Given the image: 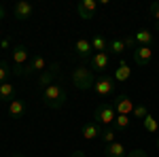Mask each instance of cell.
<instances>
[{"mask_svg": "<svg viewBox=\"0 0 159 157\" xmlns=\"http://www.w3.org/2000/svg\"><path fill=\"white\" fill-rule=\"evenodd\" d=\"M112 109H115L117 115H129V113H134L136 104L127 96H117V98H115V102H112Z\"/></svg>", "mask_w": 159, "mask_h": 157, "instance_id": "5", "label": "cell"}, {"mask_svg": "<svg viewBox=\"0 0 159 157\" xmlns=\"http://www.w3.org/2000/svg\"><path fill=\"white\" fill-rule=\"evenodd\" d=\"M96 11H98V0H81L76 7V13L81 19H91Z\"/></svg>", "mask_w": 159, "mask_h": 157, "instance_id": "6", "label": "cell"}, {"mask_svg": "<svg viewBox=\"0 0 159 157\" xmlns=\"http://www.w3.org/2000/svg\"><path fill=\"white\" fill-rule=\"evenodd\" d=\"M142 127H144V132H148V134L159 132V123H157V119H155L153 115H147V117L142 119Z\"/></svg>", "mask_w": 159, "mask_h": 157, "instance_id": "20", "label": "cell"}, {"mask_svg": "<svg viewBox=\"0 0 159 157\" xmlns=\"http://www.w3.org/2000/svg\"><path fill=\"white\" fill-rule=\"evenodd\" d=\"M151 15L155 17V30L159 32V2H153L151 4Z\"/></svg>", "mask_w": 159, "mask_h": 157, "instance_id": "26", "label": "cell"}, {"mask_svg": "<svg viewBox=\"0 0 159 157\" xmlns=\"http://www.w3.org/2000/svg\"><path fill=\"white\" fill-rule=\"evenodd\" d=\"M91 47H93V51H96V53H106V51H108V43H106V38L104 36H93L91 38Z\"/></svg>", "mask_w": 159, "mask_h": 157, "instance_id": "19", "label": "cell"}, {"mask_svg": "<svg viewBox=\"0 0 159 157\" xmlns=\"http://www.w3.org/2000/svg\"><path fill=\"white\" fill-rule=\"evenodd\" d=\"M108 51L110 53H115V55H121L123 51H125V43H123V38H112L108 45Z\"/></svg>", "mask_w": 159, "mask_h": 157, "instance_id": "22", "label": "cell"}, {"mask_svg": "<svg viewBox=\"0 0 159 157\" xmlns=\"http://www.w3.org/2000/svg\"><path fill=\"white\" fill-rule=\"evenodd\" d=\"M13 62H15V66L19 68V66H25L28 62H30V51L25 45H17V47L13 49Z\"/></svg>", "mask_w": 159, "mask_h": 157, "instance_id": "10", "label": "cell"}, {"mask_svg": "<svg viewBox=\"0 0 159 157\" xmlns=\"http://www.w3.org/2000/svg\"><path fill=\"white\" fill-rule=\"evenodd\" d=\"M129 115H117V119H115V127H117V132H125L127 127H129Z\"/></svg>", "mask_w": 159, "mask_h": 157, "instance_id": "21", "label": "cell"}, {"mask_svg": "<svg viewBox=\"0 0 159 157\" xmlns=\"http://www.w3.org/2000/svg\"><path fill=\"white\" fill-rule=\"evenodd\" d=\"M96 94L98 96H108L115 91V79H110V76H100L98 81H96Z\"/></svg>", "mask_w": 159, "mask_h": 157, "instance_id": "8", "label": "cell"}, {"mask_svg": "<svg viewBox=\"0 0 159 157\" xmlns=\"http://www.w3.org/2000/svg\"><path fill=\"white\" fill-rule=\"evenodd\" d=\"M108 64H110L108 53H93V55H91V68H93L96 72H104V70L108 68Z\"/></svg>", "mask_w": 159, "mask_h": 157, "instance_id": "11", "label": "cell"}, {"mask_svg": "<svg viewBox=\"0 0 159 157\" xmlns=\"http://www.w3.org/2000/svg\"><path fill=\"white\" fill-rule=\"evenodd\" d=\"M32 13H34V7H32L28 0H19V2L15 4V9H13V15H15V19H19V21H25V19H30V17H32Z\"/></svg>", "mask_w": 159, "mask_h": 157, "instance_id": "7", "label": "cell"}, {"mask_svg": "<svg viewBox=\"0 0 159 157\" xmlns=\"http://www.w3.org/2000/svg\"><path fill=\"white\" fill-rule=\"evenodd\" d=\"M11 66L7 64V62H0V83H7V79H9V74H11Z\"/></svg>", "mask_w": 159, "mask_h": 157, "instance_id": "25", "label": "cell"}, {"mask_svg": "<svg viewBox=\"0 0 159 157\" xmlns=\"http://www.w3.org/2000/svg\"><path fill=\"white\" fill-rule=\"evenodd\" d=\"M127 157H148V153L144 149H134L132 153H127Z\"/></svg>", "mask_w": 159, "mask_h": 157, "instance_id": "29", "label": "cell"}, {"mask_svg": "<svg viewBox=\"0 0 159 157\" xmlns=\"http://www.w3.org/2000/svg\"><path fill=\"white\" fill-rule=\"evenodd\" d=\"M2 17H4V7L0 4V19H2Z\"/></svg>", "mask_w": 159, "mask_h": 157, "instance_id": "32", "label": "cell"}, {"mask_svg": "<svg viewBox=\"0 0 159 157\" xmlns=\"http://www.w3.org/2000/svg\"><path fill=\"white\" fill-rule=\"evenodd\" d=\"M157 149H159V138H157Z\"/></svg>", "mask_w": 159, "mask_h": 157, "instance_id": "34", "label": "cell"}, {"mask_svg": "<svg viewBox=\"0 0 159 157\" xmlns=\"http://www.w3.org/2000/svg\"><path fill=\"white\" fill-rule=\"evenodd\" d=\"M104 157H125V145L123 142H112V145H106L104 149Z\"/></svg>", "mask_w": 159, "mask_h": 157, "instance_id": "13", "label": "cell"}, {"mask_svg": "<svg viewBox=\"0 0 159 157\" xmlns=\"http://www.w3.org/2000/svg\"><path fill=\"white\" fill-rule=\"evenodd\" d=\"M123 43H125V47H129L132 51L138 47V43H136V38H134V36H125V38H123Z\"/></svg>", "mask_w": 159, "mask_h": 157, "instance_id": "28", "label": "cell"}, {"mask_svg": "<svg viewBox=\"0 0 159 157\" xmlns=\"http://www.w3.org/2000/svg\"><path fill=\"white\" fill-rule=\"evenodd\" d=\"M70 157H87V155H85V151H74Z\"/></svg>", "mask_w": 159, "mask_h": 157, "instance_id": "31", "label": "cell"}, {"mask_svg": "<svg viewBox=\"0 0 159 157\" xmlns=\"http://www.w3.org/2000/svg\"><path fill=\"white\" fill-rule=\"evenodd\" d=\"M134 38H136V43L142 45V47H151V43H153V34L148 30H138L134 34Z\"/></svg>", "mask_w": 159, "mask_h": 157, "instance_id": "18", "label": "cell"}, {"mask_svg": "<svg viewBox=\"0 0 159 157\" xmlns=\"http://www.w3.org/2000/svg\"><path fill=\"white\" fill-rule=\"evenodd\" d=\"M25 113V102L24 100H19V98H15L9 102V115L11 117H21Z\"/></svg>", "mask_w": 159, "mask_h": 157, "instance_id": "16", "label": "cell"}, {"mask_svg": "<svg viewBox=\"0 0 159 157\" xmlns=\"http://www.w3.org/2000/svg\"><path fill=\"white\" fill-rule=\"evenodd\" d=\"M11 157H24V155H19V153H15V155H11Z\"/></svg>", "mask_w": 159, "mask_h": 157, "instance_id": "33", "label": "cell"}, {"mask_svg": "<svg viewBox=\"0 0 159 157\" xmlns=\"http://www.w3.org/2000/svg\"><path fill=\"white\" fill-rule=\"evenodd\" d=\"M43 102H45V106L47 109H53V110H60L64 104H66V100H68V96H66V89L61 87L57 81L53 85H49L45 91H43Z\"/></svg>", "mask_w": 159, "mask_h": 157, "instance_id": "1", "label": "cell"}, {"mask_svg": "<svg viewBox=\"0 0 159 157\" xmlns=\"http://www.w3.org/2000/svg\"><path fill=\"white\" fill-rule=\"evenodd\" d=\"M96 74L93 70H89L87 66H76L72 70V83L76 89H81V91H87V89H91V87H96Z\"/></svg>", "mask_w": 159, "mask_h": 157, "instance_id": "2", "label": "cell"}, {"mask_svg": "<svg viewBox=\"0 0 159 157\" xmlns=\"http://www.w3.org/2000/svg\"><path fill=\"white\" fill-rule=\"evenodd\" d=\"M134 115H136V117H138V119H144V117H147V115H148L147 106H136V109H134Z\"/></svg>", "mask_w": 159, "mask_h": 157, "instance_id": "27", "label": "cell"}, {"mask_svg": "<svg viewBox=\"0 0 159 157\" xmlns=\"http://www.w3.org/2000/svg\"><path fill=\"white\" fill-rule=\"evenodd\" d=\"M100 138H102L106 145H112V142H117V130H112V127H104Z\"/></svg>", "mask_w": 159, "mask_h": 157, "instance_id": "23", "label": "cell"}, {"mask_svg": "<svg viewBox=\"0 0 159 157\" xmlns=\"http://www.w3.org/2000/svg\"><path fill=\"white\" fill-rule=\"evenodd\" d=\"M30 64H32V68H34V72H36V70H40V72H43V70H47V62L43 60L40 55H34V58L30 60Z\"/></svg>", "mask_w": 159, "mask_h": 157, "instance_id": "24", "label": "cell"}, {"mask_svg": "<svg viewBox=\"0 0 159 157\" xmlns=\"http://www.w3.org/2000/svg\"><path fill=\"white\" fill-rule=\"evenodd\" d=\"M129 76H132V68L127 66V62H119V68L115 70V76H112V79H115L117 83H125Z\"/></svg>", "mask_w": 159, "mask_h": 157, "instance_id": "14", "label": "cell"}, {"mask_svg": "<svg viewBox=\"0 0 159 157\" xmlns=\"http://www.w3.org/2000/svg\"><path fill=\"white\" fill-rule=\"evenodd\" d=\"M81 134H83V138H85V140H96V138L102 136V127H100L96 121H93V123L89 121V123H85V125L81 127Z\"/></svg>", "mask_w": 159, "mask_h": 157, "instance_id": "12", "label": "cell"}, {"mask_svg": "<svg viewBox=\"0 0 159 157\" xmlns=\"http://www.w3.org/2000/svg\"><path fill=\"white\" fill-rule=\"evenodd\" d=\"M15 87H13L11 83H0V100L2 102H11V100H15Z\"/></svg>", "mask_w": 159, "mask_h": 157, "instance_id": "17", "label": "cell"}, {"mask_svg": "<svg viewBox=\"0 0 159 157\" xmlns=\"http://www.w3.org/2000/svg\"><path fill=\"white\" fill-rule=\"evenodd\" d=\"M53 83H55V72L49 70V68H47V70H43L40 76H38V89H43V91H45V89H47L49 85H53Z\"/></svg>", "mask_w": 159, "mask_h": 157, "instance_id": "15", "label": "cell"}, {"mask_svg": "<svg viewBox=\"0 0 159 157\" xmlns=\"http://www.w3.org/2000/svg\"><path fill=\"white\" fill-rule=\"evenodd\" d=\"M74 51H76V55L81 58V60H89L91 58V40H87V38H79L76 43H74Z\"/></svg>", "mask_w": 159, "mask_h": 157, "instance_id": "9", "label": "cell"}, {"mask_svg": "<svg viewBox=\"0 0 159 157\" xmlns=\"http://www.w3.org/2000/svg\"><path fill=\"white\" fill-rule=\"evenodd\" d=\"M132 53H134L136 66H140V68H147L148 64H151V60H153V49H151V47H142V45H138Z\"/></svg>", "mask_w": 159, "mask_h": 157, "instance_id": "4", "label": "cell"}, {"mask_svg": "<svg viewBox=\"0 0 159 157\" xmlns=\"http://www.w3.org/2000/svg\"><path fill=\"white\" fill-rule=\"evenodd\" d=\"M0 47H2V49H9V47H11V40H9V38H2V40H0Z\"/></svg>", "mask_w": 159, "mask_h": 157, "instance_id": "30", "label": "cell"}, {"mask_svg": "<svg viewBox=\"0 0 159 157\" xmlns=\"http://www.w3.org/2000/svg\"><path fill=\"white\" fill-rule=\"evenodd\" d=\"M93 119L98 125L110 127V123H115V119H117V113L112 109V104H98L93 110Z\"/></svg>", "mask_w": 159, "mask_h": 157, "instance_id": "3", "label": "cell"}]
</instances>
